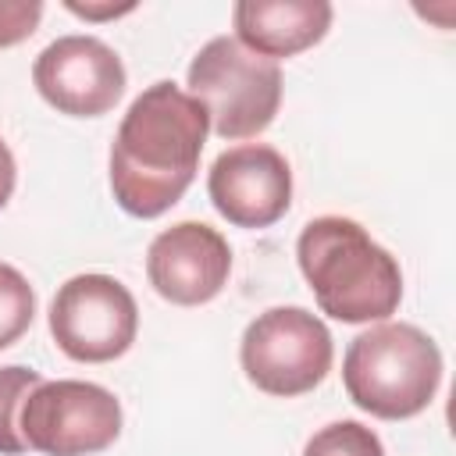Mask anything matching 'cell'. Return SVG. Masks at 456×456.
Wrapping results in <instances>:
<instances>
[{
    "instance_id": "obj_4",
    "label": "cell",
    "mask_w": 456,
    "mask_h": 456,
    "mask_svg": "<svg viewBox=\"0 0 456 456\" xmlns=\"http://www.w3.org/2000/svg\"><path fill=\"white\" fill-rule=\"evenodd\" d=\"M185 93L207 110L210 132L224 142L256 139L281 107V68L235 36H214L200 46L185 71Z\"/></svg>"
},
{
    "instance_id": "obj_14",
    "label": "cell",
    "mask_w": 456,
    "mask_h": 456,
    "mask_svg": "<svg viewBox=\"0 0 456 456\" xmlns=\"http://www.w3.org/2000/svg\"><path fill=\"white\" fill-rule=\"evenodd\" d=\"M303 456H385V445L360 420H331L310 435Z\"/></svg>"
},
{
    "instance_id": "obj_2",
    "label": "cell",
    "mask_w": 456,
    "mask_h": 456,
    "mask_svg": "<svg viewBox=\"0 0 456 456\" xmlns=\"http://www.w3.org/2000/svg\"><path fill=\"white\" fill-rule=\"evenodd\" d=\"M296 260L321 314L342 324L388 321L399 310V260L353 217L324 214L306 221L296 239Z\"/></svg>"
},
{
    "instance_id": "obj_3",
    "label": "cell",
    "mask_w": 456,
    "mask_h": 456,
    "mask_svg": "<svg viewBox=\"0 0 456 456\" xmlns=\"http://www.w3.org/2000/svg\"><path fill=\"white\" fill-rule=\"evenodd\" d=\"M346 395L378 420L424 413L442 385V349L406 321H378L360 331L342 356Z\"/></svg>"
},
{
    "instance_id": "obj_6",
    "label": "cell",
    "mask_w": 456,
    "mask_h": 456,
    "mask_svg": "<svg viewBox=\"0 0 456 456\" xmlns=\"http://www.w3.org/2000/svg\"><path fill=\"white\" fill-rule=\"evenodd\" d=\"M18 431L43 456H96L121 435V403L96 381L43 378L21 403Z\"/></svg>"
},
{
    "instance_id": "obj_17",
    "label": "cell",
    "mask_w": 456,
    "mask_h": 456,
    "mask_svg": "<svg viewBox=\"0 0 456 456\" xmlns=\"http://www.w3.org/2000/svg\"><path fill=\"white\" fill-rule=\"evenodd\" d=\"M14 182H18V164H14L11 146H7L4 135H0V210H4L7 200L14 196Z\"/></svg>"
},
{
    "instance_id": "obj_1",
    "label": "cell",
    "mask_w": 456,
    "mask_h": 456,
    "mask_svg": "<svg viewBox=\"0 0 456 456\" xmlns=\"http://www.w3.org/2000/svg\"><path fill=\"white\" fill-rule=\"evenodd\" d=\"M210 121L171 78L146 86L125 110L110 142L107 178L114 203L142 221L167 214L192 185Z\"/></svg>"
},
{
    "instance_id": "obj_15",
    "label": "cell",
    "mask_w": 456,
    "mask_h": 456,
    "mask_svg": "<svg viewBox=\"0 0 456 456\" xmlns=\"http://www.w3.org/2000/svg\"><path fill=\"white\" fill-rule=\"evenodd\" d=\"M43 21L39 0H0V50L25 43Z\"/></svg>"
},
{
    "instance_id": "obj_13",
    "label": "cell",
    "mask_w": 456,
    "mask_h": 456,
    "mask_svg": "<svg viewBox=\"0 0 456 456\" xmlns=\"http://www.w3.org/2000/svg\"><path fill=\"white\" fill-rule=\"evenodd\" d=\"M36 317V292L28 285V278L0 260V349L14 346Z\"/></svg>"
},
{
    "instance_id": "obj_9",
    "label": "cell",
    "mask_w": 456,
    "mask_h": 456,
    "mask_svg": "<svg viewBox=\"0 0 456 456\" xmlns=\"http://www.w3.org/2000/svg\"><path fill=\"white\" fill-rule=\"evenodd\" d=\"M207 196L235 228H271L292 203V167L267 142H242L210 164Z\"/></svg>"
},
{
    "instance_id": "obj_11",
    "label": "cell",
    "mask_w": 456,
    "mask_h": 456,
    "mask_svg": "<svg viewBox=\"0 0 456 456\" xmlns=\"http://www.w3.org/2000/svg\"><path fill=\"white\" fill-rule=\"evenodd\" d=\"M331 4L328 0H239L232 7L235 39L267 57H296L317 46L331 28Z\"/></svg>"
},
{
    "instance_id": "obj_5",
    "label": "cell",
    "mask_w": 456,
    "mask_h": 456,
    "mask_svg": "<svg viewBox=\"0 0 456 456\" xmlns=\"http://www.w3.org/2000/svg\"><path fill=\"white\" fill-rule=\"evenodd\" d=\"M331 360V331L306 306H271L256 314L239 342V363L249 385L278 399L314 392L328 378Z\"/></svg>"
},
{
    "instance_id": "obj_7",
    "label": "cell",
    "mask_w": 456,
    "mask_h": 456,
    "mask_svg": "<svg viewBox=\"0 0 456 456\" xmlns=\"http://www.w3.org/2000/svg\"><path fill=\"white\" fill-rule=\"evenodd\" d=\"M50 335L75 363H110L125 356L139 331L135 296L110 274L68 278L50 303Z\"/></svg>"
},
{
    "instance_id": "obj_10",
    "label": "cell",
    "mask_w": 456,
    "mask_h": 456,
    "mask_svg": "<svg viewBox=\"0 0 456 456\" xmlns=\"http://www.w3.org/2000/svg\"><path fill=\"white\" fill-rule=\"evenodd\" d=\"M232 274L228 239L203 221H178L164 228L146 249V278L153 292L175 306L210 303Z\"/></svg>"
},
{
    "instance_id": "obj_8",
    "label": "cell",
    "mask_w": 456,
    "mask_h": 456,
    "mask_svg": "<svg viewBox=\"0 0 456 456\" xmlns=\"http://www.w3.org/2000/svg\"><path fill=\"white\" fill-rule=\"evenodd\" d=\"M36 93L68 118H100L125 96L128 75L114 46L96 36H61L32 64Z\"/></svg>"
},
{
    "instance_id": "obj_16",
    "label": "cell",
    "mask_w": 456,
    "mask_h": 456,
    "mask_svg": "<svg viewBox=\"0 0 456 456\" xmlns=\"http://www.w3.org/2000/svg\"><path fill=\"white\" fill-rule=\"evenodd\" d=\"M64 7L86 21H110V18H121V14H132L135 4H78V0H64Z\"/></svg>"
},
{
    "instance_id": "obj_12",
    "label": "cell",
    "mask_w": 456,
    "mask_h": 456,
    "mask_svg": "<svg viewBox=\"0 0 456 456\" xmlns=\"http://www.w3.org/2000/svg\"><path fill=\"white\" fill-rule=\"evenodd\" d=\"M43 381L39 370L21 367V363H7L0 367V456H21L28 452L18 431V413L21 403L28 399V392Z\"/></svg>"
}]
</instances>
